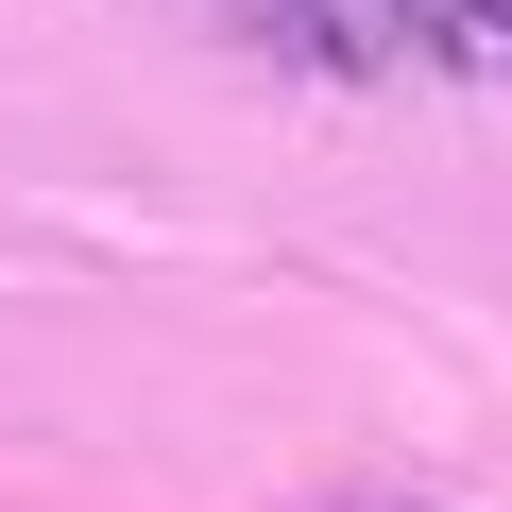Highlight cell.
I'll list each match as a JSON object with an SVG mask.
<instances>
[{
  "instance_id": "7a4b0ae2",
  "label": "cell",
  "mask_w": 512,
  "mask_h": 512,
  "mask_svg": "<svg viewBox=\"0 0 512 512\" xmlns=\"http://www.w3.org/2000/svg\"><path fill=\"white\" fill-rule=\"evenodd\" d=\"M342 512H410V495H342Z\"/></svg>"
},
{
  "instance_id": "6da1fadb",
  "label": "cell",
  "mask_w": 512,
  "mask_h": 512,
  "mask_svg": "<svg viewBox=\"0 0 512 512\" xmlns=\"http://www.w3.org/2000/svg\"><path fill=\"white\" fill-rule=\"evenodd\" d=\"M222 18L359 86H512V0H222Z\"/></svg>"
}]
</instances>
